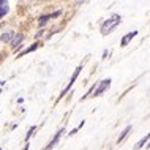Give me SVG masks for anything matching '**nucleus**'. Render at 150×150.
Here are the masks:
<instances>
[{"label": "nucleus", "mask_w": 150, "mask_h": 150, "mask_svg": "<svg viewBox=\"0 0 150 150\" xmlns=\"http://www.w3.org/2000/svg\"><path fill=\"white\" fill-rule=\"evenodd\" d=\"M119 24H120V16H119V14H114L111 19H108V21L104 22L103 25H101V33H103V35H108L109 32H111L112 29H115Z\"/></svg>", "instance_id": "obj_1"}, {"label": "nucleus", "mask_w": 150, "mask_h": 150, "mask_svg": "<svg viewBox=\"0 0 150 150\" xmlns=\"http://www.w3.org/2000/svg\"><path fill=\"white\" fill-rule=\"evenodd\" d=\"M109 86H111V79H106V81H103V82L100 84V87L96 88V90H95V88H93V90H95V96H98L100 93H103V92L106 90V88H108Z\"/></svg>", "instance_id": "obj_2"}, {"label": "nucleus", "mask_w": 150, "mask_h": 150, "mask_svg": "<svg viewBox=\"0 0 150 150\" xmlns=\"http://www.w3.org/2000/svg\"><path fill=\"white\" fill-rule=\"evenodd\" d=\"M22 40H24V35H22V33L13 35V38H11L10 44H11V46H13L14 49H16V47H18V46H21V41H22Z\"/></svg>", "instance_id": "obj_3"}, {"label": "nucleus", "mask_w": 150, "mask_h": 150, "mask_svg": "<svg viewBox=\"0 0 150 150\" xmlns=\"http://www.w3.org/2000/svg\"><path fill=\"white\" fill-rule=\"evenodd\" d=\"M136 35H137V32H129L128 35H125L123 38H122V43L120 44H122V46H127V44L129 43V40H133Z\"/></svg>", "instance_id": "obj_4"}, {"label": "nucleus", "mask_w": 150, "mask_h": 150, "mask_svg": "<svg viewBox=\"0 0 150 150\" xmlns=\"http://www.w3.org/2000/svg\"><path fill=\"white\" fill-rule=\"evenodd\" d=\"M8 13V0H0V18Z\"/></svg>", "instance_id": "obj_5"}, {"label": "nucleus", "mask_w": 150, "mask_h": 150, "mask_svg": "<svg viewBox=\"0 0 150 150\" xmlns=\"http://www.w3.org/2000/svg\"><path fill=\"white\" fill-rule=\"evenodd\" d=\"M62 133H63V129H60V131L57 133V134H55V137H54V139H52L51 142L46 145V149H52V147H54V145L59 142V139H60V136H62Z\"/></svg>", "instance_id": "obj_6"}, {"label": "nucleus", "mask_w": 150, "mask_h": 150, "mask_svg": "<svg viewBox=\"0 0 150 150\" xmlns=\"http://www.w3.org/2000/svg\"><path fill=\"white\" fill-rule=\"evenodd\" d=\"M13 35H14V32H5L0 38H2V41L3 43H10L11 41V38H13Z\"/></svg>", "instance_id": "obj_7"}, {"label": "nucleus", "mask_w": 150, "mask_h": 150, "mask_svg": "<svg viewBox=\"0 0 150 150\" xmlns=\"http://www.w3.org/2000/svg\"><path fill=\"white\" fill-rule=\"evenodd\" d=\"M129 129H131V127H127V128H125V131L122 133V134H120V137H119V142H120V141H123L125 137H127V134L129 133Z\"/></svg>", "instance_id": "obj_8"}, {"label": "nucleus", "mask_w": 150, "mask_h": 150, "mask_svg": "<svg viewBox=\"0 0 150 150\" xmlns=\"http://www.w3.org/2000/svg\"><path fill=\"white\" fill-rule=\"evenodd\" d=\"M36 47H38V44H33L32 47H29V49H25V51H24V52H22V55H24V54H29V52H32V51H35Z\"/></svg>", "instance_id": "obj_9"}, {"label": "nucleus", "mask_w": 150, "mask_h": 150, "mask_svg": "<svg viewBox=\"0 0 150 150\" xmlns=\"http://www.w3.org/2000/svg\"><path fill=\"white\" fill-rule=\"evenodd\" d=\"M147 141H149V136H145V137H144V139H142V141H141V142H139V144H137V145H136V147H142V145H144L145 142H147Z\"/></svg>", "instance_id": "obj_10"}, {"label": "nucleus", "mask_w": 150, "mask_h": 150, "mask_svg": "<svg viewBox=\"0 0 150 150\" xmlns=\"http://www.w3.org/2000/svg\"><path fill=\"white\" fill-rule=\"evenodd\" d=\"M35 129H36V128H35V127H32V128H30V129H29V134H27V139H29V137H30V136H32V134H33V131H35Z\"/></svg>", "instance_id": "obj_11"}]
</instances>
